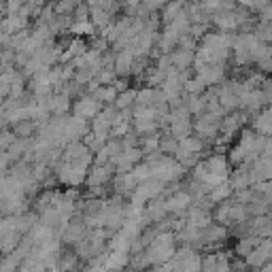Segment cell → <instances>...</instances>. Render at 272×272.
<instances>
[{
	"mask_svg": "<svg viewBox=\"0 0 272 272\" xmlns=\"http://www.w3.org/2000/svg\"><path fill=\"white\" fill-rule=\"evenodd\" d=\"M134 66V53L130 49H126L117 55V62H115V73L117 75H128Z\"/></svg>",
	"mask_w": 272,
	"mask_h": 272,
	"instance_id": "obj_5",
	"label": "cell"
},
{
	"mask_svg": "<svg viewBox=\"0 0 272 272\" xmlns=\"http://www.w3.org/2000/svg\"><path fill=\"white\" fill-rule=\"evenodd\" d=\"M136 96H138V94H134L132 90L124 92V94H122V96H119V98H117V102H115V105H117V109H119V111H126V107L130 105L132 100L136 102Z\"/></svg>",
	"mask_w": 272,
	"mask_h": 272,
	"instance_id": "obj_14",
	"label": "cell"
},
{
	"mask_svg": "<svg viewBox=\"0 0 272 272\" xmlns=\"http://www.w3.org/2000/svg\"><path fill=\"white\" fill-rule=\"evenodd\" d=\"M230 194H232L230 185H219V187H215L209 194V200H211V202H219V200H226Z\"/></svg>",
	"mask_w": 272,
	"mask_h": 272,
	"instance_id": "obj_13",
	"label": "cell"
},
{
	"mask_svg": "<svg viewBox=\"0 0 272 272\" xmlns=\"http://www.w3.org/2000/svg\"><path fill=\"white\" fill-rule=\"evenodd\" d=\"M159 153H164V151H179V142L174 138H162L159 140Z\"/></svg>",
	"mask_w": 272,
	"mask_h": 272,
	"instance_id": "obj_16",
	"label": "cell"
},
{
	"mask_svg": "<svg viewBox=\"0 0 272 272\" xmlns=\"http://www.w3.org/2000/svg\"><path fill=\"white\" fill-rule=\"evenodd\" d=\"M98 111H100V102L96 100L94 96H85V98H81L75 105V119H79V122H85V119L94 117Z\"/></svg>",
	"mask_w": 272,
	"mask_h": 272,
	"instance_id": "obj_4",
	"label": "cell"
},
{
	"mask_svg": "<svg viewBox=\"0 0 272 272\" xmlns=\"http://www.w3.org/2000/svg\"><path fill=\"white\" fill-rule=\"evenodd\" d=\"M189 196L187 194H174V196H170L166 200V209H168V213H177V211H181V209H185V206L189 204Z\"/></svg>",
	"mask_w": 272,
	"mask_h": 272,
	"instance_id": "obj_8",
	"label": "cell"
},
{
	"mask_svg": "<svg viewBox=\"0 0 272 272\" xmlns=\"http://www.w3.org/2000/svg\"><path fill=\"white\" fill-rule=\"evenodd\" d=\"M164 187V183L159 181V179H149L145 183H140L138 187L134 189V194H132V200H134V204L136 206H140L142 202H149V200H153L159 191H162Z\"/></svg>",
	"mask_w": 272,
	"mask_h": 272,
	"instance_id": "obj_1",
	"label": "cell"
},
{
	"mask_svg": "<svg viewBox=\"0 0 272 272\" xmlns=\"http://www.w3.org/2000/svg\"><path fill=\"white\" fill-rule=\"evenodd\" d=\"M92 9H94V23H96V26H107V23H109V13L98 11L96 6H92Z\"/></svg>",
	"mask_w": 272,
	"mask_h": 272,
	"instance_id": "obj_17",
	"label": "cell"
},
{
	"mask_svg": "<svg viewBox=\"0 0 272 272\" xmlns=\"http://www.w3.org/2000/svg\"><path fill=\"white\" fill-rule=\"evenodd\" d=\"M170 60H172L174 66L183 70V68H187V64H189L191 60H194V53H187L185 49H181V51H174V53L170 55Z\"/></svg>",
	"mask_w": 272,
	"mask_h": 272,
	"instance_id": "obj_10",
	"label": "cell"
},
{
	"mask_svg": "<svg viewBox=\"0 0 272 272\" xmlns=\"http://www.w3.org/2000/svg\"><path fill=\"white\" fill-rule=\"evenodd\" d=\"M264 100H268V98L262 92H249V94H245L241 98V107L245 111H258L264 105Z\"/></svg>",
	"mask_w": 272,
	"mask_h": 272,
	"instance_id": "obj_6",
	"label": "cell"
},
{
	"mask_svg": "<svg viewBox=\"0 0 272 272\" xmlns=\"http://www.w3.org/2000/svg\"><path fill=\"white\" fill-rule=\"evenodd\" d=\"M262 19L266 21V23H272V6H270V4H268V9L262 13Z\"/></svg>",
	"mask_w": 272,
	"mask_h": 272,
	"instance_id": "obj_18",
	"label": "cell"
},
{
	"mask_svg": "<svg viewBox=\"0 0 272 272\" xmlns=\"http://www.w3.org/2000/svg\"><path fill=\"white\" fill-rule=\"evenodd\" d=\"M111 174V166H98L94 168V174L90 177V185H100V183H105Z\"/></svg>",
	"mask_w": 272,
	"mask_h": 272,
	"instance_id": "obj_11",
	"label": "cell"
},
{
	"mask_svg": "<svg viewBox=\"0 0 272 272\" xmlns=\"http://www.w3.org/2000/svg\"><path fill=\"white\" fill-rule=\"evenodd\" d=\"M32 130H34V122H32V119H28V122H21V124L15 126V134L21 136V138H26V136H30Z\"/></svg>",
	"mask_w": 272,
	"mask_h": 272,
	"instance_id": "obj_15",
	"label": "cell"
},
{
	"mask_svg": "<svg viewBox=\"0 0 272 272\" xmlns=\"http://www.w3.org/2000/svg\"><path fill=\"white\" fill-rule=\"evenodd\" d=\"M270 260H272V238L262 241V245L247 258V264H249L251 268H262V266H266Z\"/></svg>",
	"mask_w": 272,
	"mask_h": 272,
	"instance_id": "obj_3",
	"label": "cell"
},
{
	"mask_svg": "<svg viewBox=\"0 0 272 272\" xmlns=\"http://www.w3.org/2000/svg\"><path fill=\"white\" fill-rule=\"evenodd\" d=\"M217 23L223 30H236L238 23H241V17L234 13H221V15H217Z\"/></svg>",
	"mask_w": 272,
	"mask_h": 272,
	"instance_id": "obj_9",
	"label": "cell"
},
{
	"mask_svg": "<svg viewBox=\"0 0 272 272\" xmlns=\"http://www.w3.org/2000/svg\"><path fill=\"white\" fill-rule=\"evenodd\" d=\"M115 92H117L115 87H98V90H94V92H92V96H94V98L98 100V102H100V100H109V102H113V100H115ZM115 102H117V100H115Z\"/></svg>",
	"mask_w": 272,
	"mask_h": 272,
	"instance_id": "obj_12",
	"label": "cell"
},
{
	"mask_svg": "<svg viewBox=\"0 0 272 272\" xmlns=\"http://www.w3.org/2000/svg\"><path fill=\"white\" fill-rule=\"evenodd\" d=\"M253 128H255V130H258L260 134H268V136H272V109L264 111V113H262L258 119H255Z\"/></svg>",
	"mask_w": 272,
	"mask_h": 272,
	"instance_id": "obj_7",
	"label": "cell"
},
{
	"mask_svg": "<svg viewBox=\"0 0 272 272\" xmlns=\"http://www.w3.org/2000/svg\"><path fill=\"white\" fill-rule=\"evenodd\" d=\"M221 115H215V113H204L202 117L198 119L194 124V130L200 134V136H206V138H213L215 134L219 132V128L223 122H219Z\"/></svg>",
	"mask_w": 272,
	"mask_h": 272,
	"instance_id": "obj_2",
	"label": "cell"
}]
</instances>
